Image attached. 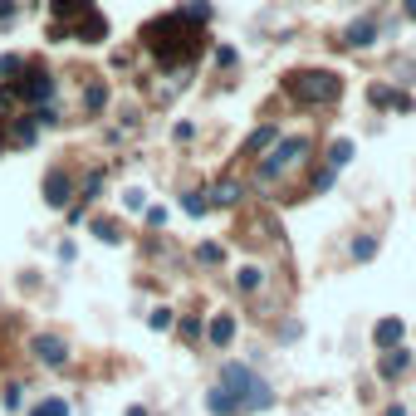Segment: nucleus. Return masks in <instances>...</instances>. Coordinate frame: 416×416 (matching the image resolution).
<instances>
[{"label": "nucleus", "mask_w": 416, "mask_h": 416, "mask_svg": "<svg viewBox=\"0 0 416 416\" xmlns=\"http://www.w3.org/2000/svg\"><path fill=\"white\" fill-rule=\"evenodd\" d=\"M142 40H147V49H152L162 64H186V59H196V54L206 49V35H201L196 20H186L181 10L152 20V25L142 30Z\"/></svg>", "instance_id": "nucleus-1"}, {"label": "nucleus", "mask_w": 416, "mask_h": 416, "mask_svg": "<svg viewBox=\"0 0 416 416\" xmlns=\"http://www.w3.org/2000/svg\"><path fill=\"white\" fill-rule=\"evenodd\" d=\"M220 387L230 392L235 412H270L274 407V387L255 373V368H245V363H225L220 368Z\"/></svg>", "instance_id": "nucleus-2"}, {"label": "nucleus", "mask_w": 416, "mask_h": 416, "mask_svg": "<svg viewBox=\"0 0 416 416\" xmlns=\"http://www.w3.org/2000/svg\"><path fill=\"white\" fill-rule=\"evenodd\" d=\"M284 93L304 108H319V103H333L343 93V79L333 69H294V74H284Z\"/></svg>", "instance_id": "nucleus-3"}, {"label": "nucleus", "mask_w": 416, "mask_h": 416, "mask_svg": "<svg viewBox=\"0 0 416 416\" xmlns=\"http://www.w3.org/2000/svg\"><path fill=\"white\" fill-rule=\"evenodd\" d=\"M304 152H309V137H284V142H279V147L260 162V181H274V176H279V171H289Z\"/></svg>", "instance_id": "nucleus-4"}, {"label": "nucleus", "mask_w": 416, "mask_h": 416, "mask_svg": "<svg viewBox=\"0 0 416 416\" xmlns=\"http://www.w3.org/2000/svg\"><path fill=\"white\" fill-rule=\"evenodd\" d=\"M10 93H20L25 103H49V93H54V79L44 74V69H25L20 79H15V88Z\"/></svg>", "instance_id": "nucleus-5"}, {"label": "nucleus", "mask_w": 416, "mask_h": 416, "mask_svg": "<svg viewBox=\"0 0 416 416\" xmlns=\"http://www.w3.org/2000/svg\"><path fill=\"white\" fill-rule=\"evenodd\" d=\"M30 353L40 358L44 368H64V363H69V348H64V338H54V333H40V338L30 343Z\"/></svg>", "instance_id": "nucleus-6"}, {"label": "nucleus", "mask_w": 416, "mask_h": 416, "mask_svg": "<svg viewBox=\"0 0 416 416\" xmlns=\"http://www.w3.org/2000/svg\"><path fill=\"white\" fill-rule=\"evenodd\" d=\"M69 191H74L69 171H59V166H54V171L44 176V201H49L54 210H64V206H69Z\"/></svg>", "instance_id": "nucleus-7"}, {"label": "nucleus", "mask_w": 416, "mask_h": 416, "mask_svg": "<svg viewBox=\"0 0 416 416\" xmlns=\"http://www.w3.org/2000/svg\"><path fill=\"white\" fill-rule=\"evenodd\" d=\"M74 35H79L83 44H103V40H108V20H103L98 10H83L79 25H74Z\"/></svg>", "instance_id": "nucleus-8"}, {"label": "nucleus", "mask_w": 416, "mask_h": 416, "mask_svg": "<svg viewBox=\"0 0 416 416\" xmlns=\"http://www.w3.org/2000/svg\"><path fill=\"white\" fill-rule=\"evenodd\" d=\"M368 103H373V108H402V113H412V93H397V88H387V83H373V88H368Z\"/></svg>", "instance_id": "nucleus-9"}, {"label": "nucleus", "mask_w": 416, "mask_h": 416, "mask_svg": "<svg viewBox=\"0 0 416 416\" xmlns=\"http://www.w3.org/2000/svg\"><path fill=\"white\" fill-rule=\"evenodd\" d=\"M402 338H407V324H402V319H382V324L373 329V343L382 348V353H387V348H397Z\"/></svg>", "instance_id": "nucleus-10"}, {"label": "nucleus", "mask_w": 416, "mask_h": 416, "mask_svg": "<svg viewBox=\"0 0 416 416\" xmlns=\"http://www.w3.org/2000/svg\"><path fill=\"white\" fill-rule=\"evenodd\" d=\"M343 44H348V49H368V44H377V25L373 20H353V25L343 30Z\"/></svg>", "instance_id": "nucleus-11"}, {"label": "nucleus", "mask_w": 416, "mask_h": 416, "mask_svg": "<svg viewBox=\"0 0 416 416\" xmlns=\"http://www.w3.org/2000/svg\"><path fill=\"white\" fill-rule=\"evenodd\" d=\"M274 142H279V127H274V123L255 127V132L245 137V157H260V152H265V147H274Z\"/></svg>", "instance_id": "nucleus-12"}, {"label": "nucleus", "mask_w": 416, "mask_h": 416, "mask_svg": "<svg viewBox=\"0 0 416 416\" xmlns=\"http://www.w3.org/2000/svg\"><path fill=\"white\" fill-rule=\"evenodd\" d=\"M206 338L215 343V348H230V338H235V314H215L210 329H206Z\"/></svg>", "instance_id": "nucleus-13"}, {"label": "nucleus", "mask_w": 416, "mask_h": 416, "mask_svg": "<svg viewBox=\"0 0 416 416\" xmlns=\"http://www.w3.org/2000/svg\"><path fill=\"white\" fill-rule=\"evenodd\" d=\"M35 132H40V118H35V113H25V118H10V142L30 147V142H35Z\"/></svg>", "instance_id": "nucleus-14"}, {"label": "nucleus", "mask_w": 416, "mask_h": 416, "mask_svg": "<svg viewBox=\"0 0 416 416\" xmlns=\"http://www.w3.org/2000/svg\"><path fill=\"white\" fill-rule=\"evenodd\" d=\"M377 373L387 377V382H392V377H402V373H407V353H402V343H397V353H392V348L382 353V363H377Z\"/></svg>", "instance_id": "nucleus-15"}, {"label": "nucleus", "mask_w": 416, "mask_h": 416, "mask_svg": "<svg viewBox=\"0 0 416 416\" xmlns=\"http://www.w3.org/2000/svg\"><path fill=\"white\" fill-rule=\"evenodd\" d=\"M49 10L59 15V20H69V15H83V10H93L88 0H49Z\"/></svg>", "instance_id": "nucleus-16"}, {"label": "nucleus", "mask_w": 416, "mask_h": 416, "mask_svg": "<svg viewBox=\"0 0 416 416\" xmlns=\"http://www.w3.org/2000/svg\"><path fill=\"white\" fill-rule=\"evenodd\" d=\"M206 407H210L215 416H230V412H235V402H230V392H225V387H215V392H210Z\"/></svg>", "instance_id": "nucleus-17"}, {"label": "nucleus", "mask_w": 416, "mask_h": 416, "mask_svg": "<svg viewBox=\"0 0 416 416\" xmlns=\"http://www.w3.org/2000/svg\"><path fill=\"white\" fill-rule=\"evenodd\" d=\"M103 103H108V88H103V83H88V88H83V108H88V113H98Z\"/></svg>", "instance_id": "nucleus-18"}, {"label": "nucleus", "mask_w": 416, "mask_h": 416, "mask_svg": "<svg viewBox=\"0 0 416 416\" xmlns=\"http://www.w3.org/2000/svg\"><path fill=\"white\" fill-rule=\"evenodd\" d=\"M235 201H240V186L235 181H220L215 196H210V206H235Z\"/></svg>", "instance_id": "nucleus-19"}, {"label": "nucleus", "mask_w": 416, "mask_h": 416, "mask_svg": "<svg viewBox=\"0 0 416 416\" xmlns=\"http://www.w3.org/2000/svg\"><path fill=\"white\" fill-rule=\"evenodd\" d=\"M93 235H98L103 245H118V240H123V230H118V220H93Z\"/></svg>", "instance_id": "nucleus-20"}, {"label": "nucleus", "mask_w": 416, "mask_h": 416, "mask_svg": "<svg viewBox=\"0 0 416 416\" xmlns=\"http://www.w3.org/2000/svg\"><path fill=\"white\" fill-rule=\"evenodd\" d=\"M348 162H353V142H348V137H338V142L329 147V166H348Z\"/></svg>", "instance_id": "nucleus-21"}, {"label": "nucleus", "mask_w": 416, "mask_h": 416, "mask_svg": "<svg viewBox=\"0 0 416 416\" xmlns=\"http://www.w3.org/2000/svg\"><path fill=\"white\" fill-rule=\"evenodd\" d=\"M30 416H69V402H64V397H44Z\"/></svg>", "instance_id": "nucleus-22"}, {"label": "nucleus", "mask_w": 416, "mask_h": 416, "mask_svg": "<svg viewBox=\"0 0 416 416\" xmlns=\"http://www.w3.org/2000/svg\"><path fill=\"white\" fill-rule=\"evenodd\" d=\"M171 324H176V314H171V309H152V314H147V329H152V333H166Z\"/></svg>", "instance_id": "nucleus-23"}, {"label": "nucleus", "mask_w": 416, "mask_h": 416, "mask_svg": "<svg viewBox=\"0 0 416 416\" xmlns=\"http://www.w3.org/2000/svg\"><path fill=\"white\" fill-rule=\"evenodd\" d=\"M181 206H186V215H206V210H210V196H206V191H191Z\"/></svg>", "instance_id": "nucleus-24"}, {"label": "nucleus", "mask_w": 416, "mask_h": 416, "mask_svg": "<svg viewBox=\"0 0 416 416\" xmlns=\"http://www.w3.org/2000/svg\"><path fill=\"white\" fill-rule=\"evenodd\" d=\"M260 279H265V270H255V265H245V270L235 274V284H240V289H260Z\"/></svg>", "instance_id": "nucleus-25"}, {"label": "nucleus", "mask_w": 416, "mask_h": 416, "mask_svg": "<svg viewBox=\"0 0 416 416\" xmlns=\"http://www.w3.org/2000/svg\"><path fill=\"white\" fill-rule=\"evenodd\" d=\"M181 15H186V20H196V25H206V20H210V5H206V0H191Z\"/></svg>", "instance_id": "nucleus-26"}, {"label": "nucleus", "mask_w": 416, "mask_h": 416, "mask_svg": "<svg viewBox=\"0 0 416 416\" xmlns=\"http://www.w3.org/2000/svg\"><path fill=\"white\" fill-rule=\"evenodd\" d=\"M373 255H377V240H373V235L353 240V260H373Z\"/></svg>", "instance_id": "nucleus-27"}, {"label": "nucleus", "mask_w": 416, "mask_h": 416, "mask_svg": "<svg viewBox=\"0 0 416 416\" xmlns=\"http://www.w3.org/2000/svg\"><path fill=\"white\" fill-rule=\"evenodd\" d=\"M235 59H240V54H235L230 44H220V49H215V64H220V69H235Z\"/></svg>", "instance_id": "nucleus-28"}, {"label": "nucleus", "mask_w": 416, "mask_h": 416, "mask_svg": "<svg viewBox=\"0 0 416 416\" xmlns=\"http://www.w3.org/2000/svg\"><path fill=\"white\" fill-rule=\"evenodd\" d=\"M123 206L127 210H147V196H142V191H123Z\"/></svg>", "instance_id": "nucleus-29"}, {"label": "nucleus", "mask_w": 416, "mask_h": 416, "mask_svg": "<svg viewBox=\"0 0 416 416\" xmlns=\"http://www.w3.org/2000/svg\"><path fill=\"white\" fill-rule=\"evenodd\" d=\"M0 402H5V412H15V407H20V387H5Z\"/></svg>", "instance_id": "nucleus-30"}, {"label": "nucleus", "mask_w": 416, "mask_h": 416, "mask_svg": "<svg viewBox=\"0 0 416 416\" xmlns=\"http://www.w3.org/2000/svg\"><path fill=\"white\" fill-rule=\"evenodd\" d=\"M201 260H206V265H220V260H225V250H220V245H201Z\"/></svg>", "instance_id": "nucleus-31"}, {"label": "nucleus", "mask_w": 416, "mask_h": 416, "mask_svg": "<svg viewBox=\"0 0 416 416\" xmlns=\"http://www.w3.org/2000/svg\"><path fill=\"white\" fill-rule=\"evenodd\" d=\"M299 333H304V324H299V319H289V324H284V329H279V338H284V343H294V338H299Z\"/></svg>", "instance_id": "nucleus-32"}, {"label": "nucleus", "mask_w": 416, "mask_h": 416, "mask_svg": "<svg viewBox=\"0 0 416 416\" xmlns=\"http://www.w3.org/2000/svg\"><path fill=\"white\" fill-rule=\"evenodd\" d=\"M196 137V123H176V142H191Z\"/></svg>", "instance_id": "nucleus-33"}, {"label": "nucleus", "mask_w": 416, "mask_h": 416, "mask_svg": "<svg viewBox=\"0 0 416 416\" xmlns=\"http://www.w3.org/2000/svg\"><path fill=\"white\" fill-rule=\"evenodd\" d=\"M147 225H166V210L162 206H147Z\"/></svg>", "instance_id": "nucleus-34"}, {"label": "nucleus", "mask_w": 416, "mask_h": 416, "mask_svg": "<svg viewBox=\"0 0 416 416\" xmlns=\"http://www.w3.org/2000/svg\"><path fill=\"white\" fill-rule=\"evenodd\" d=\"M0 74H20V59H15V54H5V59H0Z\"/></svg>", "instance_id": "nucleus-35"}, {"label": "nucleus", "mask_w": 416, "mask_h": 416, "mask_svg": "<svg viewBox=\"0 0 416 416\" xmlns=\"http://www.w3.org/2000/svg\"><path fill=\"white\" fill-rule=\"evenodd\" d=\"M0 20H15V0H0Z\"/></svg>", "instance_id": "nucleus-36"}, {"label": "nucleus", "mask_w": 416, "mask_h": 416, "mask_svg": "<svg viewBox=\"0 0 416 416\" xmlns=\"http://www.w3.org/2000/svg\"><path fill=\"white\" fill-rule=\"evenodd\" d=\"M402 10H407V20H416V0H402Z\"/></svg>", "instance_id": "nucleus-37"}]
</instances>
